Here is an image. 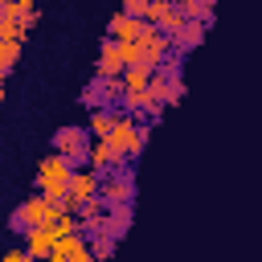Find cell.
Returning a JSON list of instances; mask_svg holds the SVG:
<instances>
[{"label": "cell", "mask_w": 262, "mask_h": 262, "mask_svg": "<svg viewBox=\"0 0 262 262\" xmlns=\"http://www.w3.org/2000/svg\"><path fill=\"white\" fill-rule=\"evenodd\" d=\"M147 139H151V123H143V119L127 115L123 106H115V127H111L106 143H111V147H115V151H119L127 164H135V160L143 156Z\"/></svg>", "instance_id": "cell-1"}, {"label": "cell", "mask_w": 262, "mask_h": 262, "mask_svg": "<svg viewBox=\"0 0 262 262\" xmlns=\"http://www.w3.org/2000/svg\"><path fill=\"white\" fill-rule=\"evenodd\" d=\"M70 176H74V168H70L57 151H49V156L37 164L33 184H37L41 196H49V201H66V192H70Z\"/></svg>", "instance_id": "cell-3"}, {"label": "cell", "mask_w": 262, "mask_h": 262, "mask_svg": "<svg viewBox=\"0 0 262 262\" xmlns=\"http://www.w3.org/2000/svg\"><path fill=\"white\" fill-rule=\"evenodd\" d=\"M20 53H25V45H20V41H0V78H8V74L16 70Z\"/></svg>", "instance_id": "cell-17"}, {"label": "cell", "mask_w": 262, "mask_h": 262, "mask_svg": "<svg viewBox=\"0 0 262 262\" xmlns=\"http://www.w3.org/2000/svg\"><path fill=\"white\" fill-rule=\"evenodd\" d=\"M98 180H102V176H98L94 168H74V176H70V192H66V201H61L66 213H74L82 201H94V196H98Z\"/></svg>", "instance_id": "cell-7"}, {"label": "cell", "mask_w": 262, "mask_h": 262, "mask_svg": "<svg viewBox=\"0 0 262 262\" xmlns=\"http://www.w3.org/2000/svg\"><path fill=\"white\" fill-rule=\"evenodd\" d=\"M184 25H188L184 8H180V4H168V12L160 16V25H156V29H160V33H168V37H176V33H180Z\"/></svg>", "instance_id": "cell-15"}, {"label": "cell", "mask_w": 262, "mask_h": 262, "mask_svg": "<svg viewBox=\"0 0 262 262\" xmlns=\"http://www.w3.org/2000/svg\"><path fill=\"white\" fill-rule=\"evenodd\" d=\"M123 70H127V61H123V45L119 41H111V37H102V45H98V78H123Z\"/></svg>", "instance_id": "cell-10"}, {"label": "cell", "mask_w": 262, "mask_h": 262, "mask_svg": "<svg viewBox=\"0 0 262 262\" xmlns=\"http://www.w3.org/2000/svg\"><path fill=\"white\" fill-rule=\"evenodd\" d=\"M131 221H135V205H115V209H106V229L102 233H111L115 242L131 229Z\"/></svg>", "instance_id": "cell-13"}, {"label": "cell", "mask_w": 262, "mask_h": 262, "mask_svg": "<svg viewBox=\"0 0 262 262\" xmlns=\"http://www.w3.org/2000/svg\"><path fill=\"white\" fill-rule=\"evenodd\" d=\"M16 4H25V8H37V0H16Z\"/></svg>", "instance_id": "cell-24"}, {"label": "cell", "mask_w": 262, "mask_h": 262, "mask_svg": "<svg viewBox=\"0 0 262 262\" xmlns=\"http://www.w3.org/2000/svg\"><path fill=\"white\" fill-rule=\"evenodd\" d=\"M90 131L86 127H61V131H53V151L70 164V168H86V160H90Z\"/></svg>", "instance_id": "cell-4"}, {"label": "cell", "mask_w": 262, "mask_h": 262, "mask_svg": "<svg viewBox=\"0 0 262 262\" xmlns=\"http://www.w3.org/2000/svg\"><path fill=\"white\" fill-rule=\"evenodd\" d=\"M25 250H29L33 262H49V254H53V229L49 225L45 229H29L25 233Z\"/></svg>", "instance_id": "cell-12"}, {"label": "cell", "mask_w": 262, "mask_h": 262, "mask_svg": "<svg viewBox=\"0 0 262 262\" xmlns=\"http://www.w3.org/2000/svg\"><path fill=\"white\" fill-rule=\"evenodd\" d=\"M172 4H180V8H184V12H188V8H192V4H196V0H172Z\"/></svg>", "instance_id": "cell-23"}, {"label": "cell", "mask_w": 262, "mask_h": 262, "mask_svg": "<svg viewBox=\"0 0 262 262\" xmlns=\"http://www.w3.org/2000/svg\"><path fill=\"white\" fill-rule=\"evenodd\" d=\"M111 127H115V111H106V106L90 111V119H86V131H90V139H106V135H111Z\"/></svg>", "instance_id": "cell-14"}, {"label": "cell", "mask_w": 262, "mask_h": 262, "mask_svg": "<svg viewBox=\"0 0 262 262\" xmlns=\"http://www.w3.org/2000/svg\"><path fill=\"white\" fill-rule=\"evenodd\" d=\"M86 168H94L98 176H111V172H123V168H131V164H127L106 139H94V143H90V160H86Z\"/></svg>", "instance_id": "cell-9"}, {"label": "cell", "mask_w": 262, "mask_h": 262, "mask_svg": "<svg viewBox=\"0 0 262 262\" xmlns=\"http://www.w3.org/2000/svg\"><path fill=\"white\" fill-rule=\"evenodd\" d=\"M205 33H209V25H201V20H188V25H184V29L172 37V53H180V57H184V53H192V49L205 41Z\"/></svg>", "instance_id": "cell-11"}, {"label": "cell", "mask_w": 262, "mask_h": 262, "mask_svg": "<svg viewBox=\"0 0 262 262\" xmlns=\"http://www.w3.org/2000/svg\"><path fill=\"white\" fill-rule=\"evenodd\" d=\"M82 102L90 106V111H98V106H106V111H115L119 102H123V78H90L86 82V90H82Z\"/></svg>", "instance_id": "cell-6"}, {"label": "cell", "mask_w": 262, "mask_h": 262, "mask_svg": "<svg viewBox=\"0 0 262 262\" xmlns=\"http://www.w3.org/2000/svg\"><path fill=\"white\" fill-rule=\"evenodd\" d=\"M61 217H66V205L37 192V196H25V201L8 213V229L25 237L29 229H45V225H53V221H61Z\"/></svg>", "instance_id": "cell-2"}, {"label": "cell", "mask_w": 262, "mask_h": 262, "mask_svg": "<svg viewBox=\"0 0 262 262\" xmlns=\"http://www.w3.org/2000/svg\"><path fill=\"white\" fill-rule=\"evenodd\" d=\"M0 102H4V78H0Z\"/></svg>", "instance_id": "cell-25"}, {"label": "cell", "mask_w": 262, "mask_h": 262, "mask_svg": "<svg viewBox=\"0 0 262 262\" xmlns=\"http://www.w3.org/2000/svg\"><path fill=\"white\" fill-rule=\"evenodd\" d=\"M151 66H127L123 70V90H147V82H151Z\"/></svg>", "instance_id": "cell-16"}, {"label": "cell", "mask_w": 262, "mask_h": 262, "mask_svg": "<svg viewBox=\"0 0 262 262\" xmlns=\"http://www.w3.org/2000/svg\"><path fill=\"white\" fill-rule=\"evenodd\" d=\"M115 246H119V242H115L111 233H94V237H90V254H94V262H111Z\"/></svg>", "instance_id": "cell-18"}, {"label": "cell", "mask_w": 262, "mask_h": 262, "mask_svg": "<svg viewBox=\"0 0 262 262\" xmlns=\"http://www.w3.org/2000/svg\"><path fill=\"white\" fill-rule=\"evenodd\" d=\"M168 4H172V0H147V12H143V20L156 29V25H160V16L168 12Z\"/></svg>", "instance_id": "cell-19"}, {"label": "cell", "mask_w": 262, "mask_h": 262, "mask_svg": "<svg viewBox=\"0 0 262 262\" xmlns=\"http://www.w3.org/2000/svg\"><path fill=\"white\" fill-rule=\"evenodd\" d=\"M49 262H94V254H90V242H86V246L74 250V254H49Z\"/></svg>", "instance_id": "cell-20"}, {"label": "cell", "mask_w": 262, "mask_h": 262, "mask_svg": "<svg viewBox=\"0 0 262 262\" xmlns=\"http://www.w3.org/2000/svg\"><path fill=\"white\" fill-rule=\"evenodd\" d=\"M0 262H33V258H29V250H25V246H16V250L0 254Z\"/></svg>", "instance_id": "cell-22"}, {"label": "cell", "mask_w": 262, "mask_h": 262, "mask_svg": "<svg viewBox=\"0 0 262 262\" xmlns=\"http://www.w3.org/2000/svg\"><path fill=\"white\" fill-rule=\"evenodd\" d=\"M123 12H127V16H139V20H143V12H147V0H123Z\"/></svg>", "instance_id": "cell-21"}, {"label": "cell", "mask_w": 262, "mask_h": 262, "mask_svg": "<svg viewBox=\"0 0 262 262\" xmlns=\"http://www.w3.org/2000/svg\"><path fill=\"white\" fill-rule=\"evenodd\" d=\"M98 205H102V209L135 205V168H123V172L102 176V180H98Z\"/></svg>", "instance_id": "cell-5"}, {"label": "cell", "mask_w": 262, "mask_h": 262, "mask_svg": "<svg viewBox=\"0 0 262 262\" xmlns=\"http://www.w3.org/2000/svg\"><path fill=\"white\" fill-rule=\"evenodd\" d=\"M147 33H151V25L139 20V16H127V12H115L111 25H106V37L119 41V45H127V41H143Z\"/></svg>", "instance_id": "cell-8"}]
</instances>
